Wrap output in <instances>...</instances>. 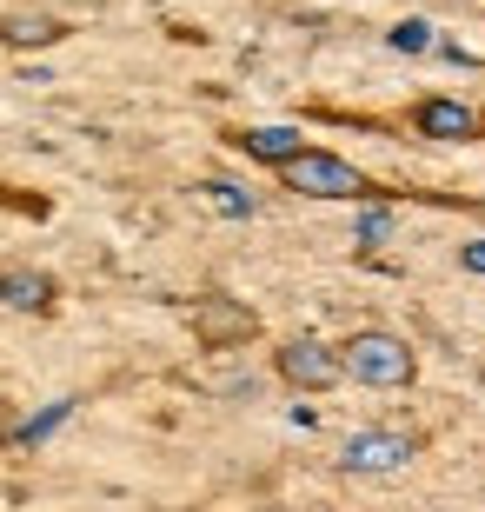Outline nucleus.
I'll return each mask as SVG.
<instances>
[{
  "label": "nucleus",
  "instance_id": "nucleus-3",
  "mask_svg": "<svg viewBox=\"0 0 485 512\" xmlns=\"http://www.w3.org/2000/svg\"><path fill=\"white\" fill-rule=\"evenodd\" d=\"M406 120H412L419 140H439V147H472V140H485V114L472 107V100H452V94L412 100Z\"/></svg>",
  "mask_w": 485,
  "mask_h": 512
},
{
  "label": "nucleus",
  "instance_id": "nucleus-4",
  "mask_svg": "<svg viewBox=\"0 0 485 512\" xmlns=\"http://www.w3.org/2000/svg\"><path fill=\"white\" fill-rule=\"evenodd\" d=\"M280 380L299 386V393H326V386L346 380V360L326 340H286L280 346Z\"/></svg>",
  "mask_w": 485,
  "mask_h": 512
},
{
  "label": "nucleus",
  "instance_id": "nucleus-15",
  "mask_svg": "<svg viewBox=\"0 0 485 512\" xmlns=\"http://www.w3.org/2000/svg\"><path fill=\"white\" fill-rule=\"evenodd\" d=\"M459 266H466V273H485V233H479V240H466V247H459Z\"/></svg>",
  "mask_w": 485,
  "mask_h": 512
},
{
  "label": "nucleus",
  "instance_id": "nucleus-2",
  "mask_svg": "<svg viewBox=\"0 0 485 512\" xmlns=\"http://www.w3.org/2000/svg\"><path fill=\"white\" fill-rule=\"evenodd\" d=\"M339 360H346V380L359 386H379V393H392V386H412V373H419V353H412L399 333H353V340L339 346Z\"/></svg>",
  "mask_w": 485,
  "mask_h": 512
},
{
  "label": "nucleus",
  "instance_id": "nucleus-8",
  "mask_svg": "<svg viewBox=\"0 0 485 512\" xmlns=\"http://www.w3.org/2000/svg\"><path fill=\"white\" fill-rule=\"evenodd\" d=\"M0 40L7 47H54V40H67V27L54 14H0Z\"/></svg>",
  "mask_w": 485,
  "mask_h": 512
},
{
  "label": "nucleus",
  "instance_id": "nucleus-12",
  "mask_svg": "<svg viewBox=\"0 0 485 512\" xmlns=\"http://www.w3.org/2000/svg\"><path fill=\"white\" fill-rule=\"evenodd\" d=\"M386 47H392V54H432L439 34H432V20H399V27L386 34Z\"/></svg>",
  "mask_w": 485,
  "mask_h": 512
},
{
  "label": "nucleus",
  "instance_id": "nucleus-11",
  "mask_svg": "<svg viewBox=\"0 0 485 512\" xmlns=\"http://www.w3.org/2000/svg\"><path fill=\"white\" fill-rule=\"evenodd\" d=\"M67 419H74V399H54V406H47V413H34L14 439H20V446H40V439H54L60 426H67Z\"/></svg>",
  "mask_w": 485,
  "mask_h": 512
},
{
  "label": "nucleus",
  "instance_id": "nucleus-10",
  "mask_svg": "<svg viewBox=\"0 0 485 512\" xmlns=\"http://www.w3.org/2000/svg\"><path fill=\"white\" fill-rule=\"evenodd\" d=\"M200 193H206V207L226 213V220H253V213H260V200H253L246 187H233V180H206Z\"/></svg>",
  "mask_w": 485,
  "mask_h": 512
},
{
  "label": "nucleus",
  "instance_id": "nucleus-7",
  "mask_svg": "<svg viewBox=\"0 0 485 512\" xmlns=\"http://www.w3.org/2000/svg\"><path fill=\"white\" fill-rule=\"evenodd\" d=\"M0 306H14V313H47V306H54V280L34 273V266H7V273H0Z\"/></svg>",
  "mask_w": 485,
  "mask_h": 512
},
{
  "label": "nucleus",
  "instance_id": "nucleus-6",
  "mask_svg": "<svg viewBox=\"0 0 485 512\" xmlns=\"http://www.w3.org/2000/svg\"><path fill=\"white\" fill-rule=\"evenodd\" d=\"M233 147H240L246 160H260V167H286L293 153H306V133L299 127H240Z\"/></svg>",
  "mask_w": 485,
  "mask_h": 512
},
{
  "label": "nucleus",
  "instance_id": "nucleus-13",
  "mask_svg": "<svg viewBox=\"0 0 485 512\" xmlns=\"http://www.w3.org/2000/svg\"><path fill=\"white\" fill-rule=\"evenodd\" d=\"M392 233H399V213H392V207H366V213H359V227H353V240H359V247H386Z\"/></svg>",
  "mask_w": 485,
  "mask_h": 512
},
{
  "label": "nucleus",
  "instance_id": "nucleus-14",
  "mask_svg": "<svg viewBox=\"0 0 485 512\" xmlns=\"http://www.w3.org/2000/svg\"><path fill=\"white\" fill-rule=\"evenodd\" d=\"M432 54L446 60V67H479V60H472V47H459V40H439V47H432Z\"/></svg>",
  "mask_w": 485,
  "mask_h": 512
},
{
  "label": "nucleus",
  "instance_id": "nucleus-1",
  "mask_svg": "<svg viewBox=\"0 0 485 512\" xmlns=\"http://www.w3.org/2000/svg\"><path fill=\"white\" fill-rule=\"evenodd\" d=\"M280 180H286V193H306V200H353V207H366V200H373V180H366L353 160L326 153V147L293 153V160L280 167Z\"/></svg>",
  "mask_w": 485,
  "mask_h": 512
},
{
  "label": "nucleus",
  "instance_id": "nucleus-9",
  "mask_svg": "<svg viewBox=\"0 0 485 512\" xmlns=\"http://www.w3.org/2000/svg\"><path fill=\"white\" fill-rule=\"evenodd\" d=\"M200 333H206V346L240 340V333H253V313H240V306H220V300H206V313H200Z\"/></svg>",
  "mask_w": 485,
  "mask_h": 512
},
{
  "label": "nucleus",
  "instance_id": "nucleus-5",
  "mask_svg": "<svg viewBox=\"0 0 485 512\" xmlns=\"http://www.w3.org/2000/svg\"><path fill=\"white\" fill-rule=\"evenodd\" d=\"M406 459H419V446L406 433H353L339 446V466L346 473H399Z\"/></svg>",
  "mask_w": 485,
  "mask_h": 512
}]
</instances>
